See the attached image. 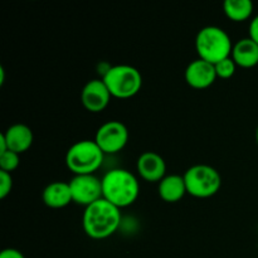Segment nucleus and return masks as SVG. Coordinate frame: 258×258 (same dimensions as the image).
Returning a JSON list of instances; mask_svg holds the SVG:
<instances>
[{"mask_svg":"<svg viewBox=\"0 0 258 258\" xmlns=\"http://www.w3.org/2000/svg\"><path fill=\"white\" fill-rule=\"evenodd\" d=\"M139 175L149 183H160L166 176V164L163 156L154 151L141 154L136 163Z\"/></svg>","mask_w":258,"mask_h":258,"instance_id":"10","label":"nucleus"},{"mask_svg":"<svg viewBox=\"0 0 258 258\" xmlns=\"http://www.w3.org/2000/svg\"><path fill=\"white\" fill-rule=\"evenodd\" d=\"M237 67L252 68L258 64V44L251 38H243L233 44L231 54Z\"/></svg>","mask_w":258,"mask_h":258,"instance_id":"14","label":"nucleus"},{"mask_svg":"<svg viewBox=\"0 0 258 258\" xmlns=\"http://www.w3.org/2000/svg\"><path fill=\"white\" fill-rule=\"evenodd\" d=\"M249 38L258 44V15L252 19L249 24Z\"/></svg>","mask_w":258,"mask_h":258,"instance_id":"21","label":"nucleus"},{"mask_svg":"<svg viewBox=\"0 0 258 258\" xmlns=\"http://www.w3.org/2000/svg\"><path fill=\"white\" fill-rule=\"evenodd\" d=\"M111 93L102 80H91L81 91L83 107L92 113L102 112L111 101Z\"/></svg>","mask_w":258,"mask_h":258,"instance_id":"9","label":"nucleus"},{"mask_svg":"<svg viewBox=\"0 0 258 258\" xmlns=\"http://www.w3.org/2000/svg\"><path fill=\"white\" fill-rule=\"evenodd\" d=\"M196 49L201 59L216 64L231 57L233 44L226 30L209 25L202 28L197 34Z\"/></svg>","mask_w":258,"mask_h":258,"instance_id":"3","label":"nucleus"},{"mask_svg":"<svg viewBox=\"0 0 258 258\" xmlns=\"http://www.w3.org/2000/svg\"><path fill=\"white\" fill-rule=\"evenodd\" d=\"M256 141H257V144H258V126H257V130H256Z\"/></svg>","mask_w":258,"mask_h":258,"instance_id":"23","label":"nucleus"},{"mask_svg":"<svg viewBox=\"0 0 258 258\" xmlns=\"http://www.w3.org/2000/svg\"><path fill=\"white\" fill-rule=\"evenodd\" d=\"M13 189L12 174L0 170V198H7Z\"/></svg>","mask_w":258,"mask_h":258,"instance_id":"19","label":"nucleus"},{"mask_svg":"<svg viewBox=\"0 0 258 258\" xmlns=\"http://www.w3.org/2000/svg\"><path fill=\"white\" fill-rule=\"evenodd\" d=\"M217 78L218 77H217L214 64L206 62L201 58L189 63L185 70L186 83L196 90H206L211 87Z\"/></svg>","mask_w":258,"mask_h":258,"instance_id":"11","label":"nucleus"},{"mask_svg":"<svg viewBox=\"0 0 258 258\" xmlns=\"http://www.w3.org/2000/svg\"><path fill=\"white\" fill-rule=\"evenodd\" d=\"M214 68H216L217 77L222 78V80H228V78H231L236 73L237 64L232 59V57H228L226 59L221 60V62L216 63Z\"/></svg>","mask_w":258,"mask_h":258,"instance_id":"17","label":"nucleus"},{"mask_svg":"<svg viewBox=\"0 0 258 258\" xmlns=\"http://www.w3.org/2000/svg\"><path fill=\"white\" fill-rule=\"evenodd\" d=\"M121 223L120 208L106 199L86 207L82 218L83 231L92 239H105L112 236Z\"/></svg>","mask_w":258,"mask_h":258,"instance_id":"1","label":"nucleus"},{"mask_svg":"<svg viewBox=\"0 0 258 258\" xmlns=\"http://www.w3.org/2000/svg\"><path fill=\"white\" fill-rule=\"evenodd\" d=\"M8 149L17 154H23L29 150L33 144V131L29 126L24 123H15L12 125L4 134Z\"/></svg>","mask_w":258,"mask_h":258,"instance_id":"12","label":"nucleus"},{"mask_svg":"<svg viewBox=\"0 0 258 258\" xmlns=\"http://www.w3.org/2000/svg\"><path fill=\"white\" fill-rule=\"evenodd\" d=\"M95 141L105 155L118 153L128 141L127 127L120 121H107L100 126Z\"/></svg>","mask_w":258,"mask_h":258,"instance_id":"8","label":"nucleus"},{"mask_svg":"<svg viewBox=\"0 0 258 258\" xmlns=\"http://www.w3.org/2000/svg\"><path fill=\"white\" fill-rule=\"evenodd\" d=\"M186 191L194 198H211L216 196L222 186V178L218 171L206 164H198L184 173Z\"/></svg>","mask_w":258,"mask_h":258,"instance_id":"6","label":"nucleus"},{"mask_svg":"<svg viewBox=\"0 0 258 258\" xmlns=\"http://www.w3.org/2000/svg\"><path fill=\"white\" fill-rule=\"evenodd\" d=\"M0 258H25L24 254L15 248H7L3 249L0 253Z\"/></svg>","mask_w":258,"mask_h":258,"instance_id":"20","label":"nucleus"},{"mask_svg":"<svg viewBox=\"0 0 258 258\" xmlns=\"http://www.w3.org/2000/svg\"><path fill=\"white\" fill-rule=\"evenodd\" d=\"M223 12L232 22H244L253 13V3L251 0H227L223 4Z\"/></svg>","mask_w":258,"mask_h":258,"instance_id":"16","label":"nucleus"},{"mask_svg":"<svg viewBox=\"0 0 258 258\" xmlns=\"http://www.w3.org/2000/svg\"><path fill=\"white\" fill-rule=\"evenodd\" d=\"M185 194H188V191L183 175L178 174L166 175L159 183V196L166 203H176L181 201Z\"/></svg>","mask_w":258,"mask_h":258,"instance_id":"15","label":"nucleus"},{"mask_svg":"<svg viewBox=\"0 0 258 258\" xmlns=\"http://www.w3.org/2000/svg\"><path fill=\"white\" fill-rule=\"evenodd\" d=\"M19 154L14 151L8 150L7 153L0 154V170L2 171L12 174V171H14L19 166Z\"/></svg>","mask_w":258,"mask_h":258,"instance_id":"18","label":"nucleus"},{"mask_svg":"<svg viewBox=\"0 0 258 258\" xmlns=\"http://www.w3.org/2000/svg\"><path fill=\"white\" fill-rule=\"evenodd\" d=\"M73 203L86 207L96 203L103 198L102 179L95 174L90 175H75L70 181Z\"/></svg>","mask_w":258,"mask_h":258,"instance_id":"7","label":"nucleus"},{"mask_svg":"<svg viewBox=\"0 0 258 258\" xmlns=\"http://www.w3.org/2000/svg\"><path fill=\"white\" fill-rule=\"evenodd\" d=\"M105 153L95 140H81L66 154V165L75 175H90L101 168Z\"/></svg>","mask_w":258,"mask_h":258,"instance_id":"4","label":"nucleus"},{"mask_svg":"<svg viewBox=\"0 0 258 258\" xmlns=\"http://www.w3.org/2000/svg\"><path fill=\"white\" fill-rule=\"evenodd\" d=\"M102 81L111 96L121 100L131 98L140 92L143 87V76L135 67L117 64L110 67L103 75Z\"/></svg>","mask_w":258,"mask_h":258,"instance_id":"5","label":"nucleus"},{"mask_svg":"<svg viewBox=\"0 0 258 258\" xmlns=\"http://www.w3.org/2000/svg\"><path fill=\"white\" fill-rule=\"evenodd\" d=\"M5 81V76H4V68L0 67V85H3Z\"/></svg>","mask_w":258,"mask_h":258,"instance_id":"22","label":"nucleus"},{"mask_svg":"<svg viewBox=\"0 0 258 258\" xmlns=\"http://www.w3.org/2000/svg\"><path fill=\"white\" fill-rule=\"evenodd\" d=\"M43 202L47 207L53 209H60L67 207L73 202L71 193L70 183L64 181H54L48 184L42 194Z\"/></svg>","mask_w":258,"mask_h":258,"instance_id":"13","label":"nucleus"},{"mask_svg":"<svg viewBox=\"0 0 258 258\" xmlns=\"http://www.w3.org/2000/svg\"><path fill=\"white\" fill-rule=\"evenodd\" d=\"M140 185L131 171L126 169H112L102 178L103 199L117 208H126L136 202Z\"/></svg>","mask_w":258,"mask_h":258,"instance_id":"2","label":"nucleus"}]
</instances>
